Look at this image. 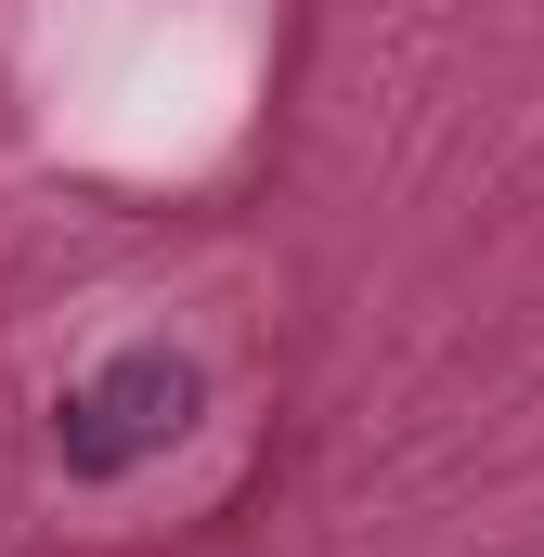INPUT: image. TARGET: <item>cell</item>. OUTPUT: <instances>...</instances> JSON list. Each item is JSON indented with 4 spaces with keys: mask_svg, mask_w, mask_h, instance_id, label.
<instances>
[{
    "mask_svg": "<svg viewBox=\"0 0 544 557\" xmlns=\"http://www.w3.org/2000/svg\"><path fill=\"white\" fill-rule=\"evenodd\" d=\"M195 428V363L182 350H118L65 416H52V454H65V480H131L156 441H182Z\"/></svg>",
    "mask_w": 544,
    "mask_h": 557,
    "instance_id": "obj_1",
    "label": "cell"
}]
</instances>
